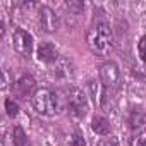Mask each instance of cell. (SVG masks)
<instances>
[{"instance_id": "8fae6325", "label": "cell", "mask_w": 146, "mask_h": 146, "mask_svg": "<svg viewBox=\"0 0 146 146\" xmlns=\"http://www.w3.org/2000/svg\"><path fill=\"white\" fill-rule=\"evenodd\" d=\"M91 131L98 136H110L112 131V124L108 119H105L103 115H95L91 119Z\"/></svg>"}, {"instance_id": "7c38bea8", "label": "cell", "mask_w": 146, "mask_h": 146, "mask_svg": "<svg viewBox=\"0 0 146 146\" xmlns=\"http://www.w3.org/2000/svg\"><path fill=\"white\" fill-rule=\"evenodd\" d=\"M129 146H146V127L132 131L129 137Z\"/></svg>"}, {"instance_id": "e0dca14e", "label": "cell", "mask_w": 146, "mask_h": 146, "mask_svg": "<svg viewBox=\"0 0 146 146\" xmlns=\"http://www.w3.org/2000/svg\"><path fill=\"white\" fill-rule=\"evenodd\" d=\"M137 53H139V58L143 60V62H146V35L139 40V43H137Z\"/></svg>"}, {"instance_id": "277c9868", "label": "cell", "mask_w": 146, "mask_h": 146, "mask_svg": "<svg viewBox=\"0 0 146 146\" xmlns=\"http://www.w3.org/2000/svg\"><path fill=\"white\" fill-rule=\"evenodd\" d=\"M88 90L93 96V102L102 108L110 112L113 108V93L110 90H107L100 79H90L88 81Z\"/></svg>"}, {"instance_id": "5bb4252c", "label": "cell", "mask_w": 146, "mask_h": 146, "mask_svg": "<svg viewBox=\"0 0 146 146\" xmlns=\"http://www.w3.org/2000/svg\"><path fill=\"white\" fill-rule=\"evenodd\" d=\"M67 146H86V139H84V136H83V132L79 129H76L74 132L70 134Z\"/></svg>"}, {"instance_id": "ba28073f", "label": "cell", "mask_w": 146, "mask_h": 146, "mask_svg": "<svg viewBox=\"0 0 146 146\" xmlns=\"http://www.w3.org/2000/svg\"><path fill=\"white\" fill-rule=\"evenodd\" d=\"M50 72H52V76H53L55 79H64V81H67V79L72 78V74H74V67H72V62H70L69 58L60 57V58L52 65Z\"/></svg>"}, {"instance_id": "6da1fadb", "label": "cell", "mask_w": 146, "mask_h": 146, "mask_svg": "<svg viewBox=\"0 0 146 146\" xmlns=\"http://www.w3.org/2000/svg\"><path fill=\"white\" fill-rule=\"evenodd\" d=\"M31 102H33V108L45 117L60 115L67 108V96L60 90H50V88L36 90Z\"/></svg>"}, {"instance_id": "52a82bcc", "label": "cell", "mask_w": 146, "mask_h": 146, "mask_svg": "<svg viewBox=\"0 0 146 146\" xmlns=\"http://www.w3.org/2000/svg\"><path fill=\"white\" fill-rule=\"evenodd\" d=\"M38 24L43 31L46 33H55L60 26V21H58V16L50 9V7H40L38 9Z\"/></svg>"}, {"instance_id": "9a60e30c", "label": "cell", "mask_w": 146, "mask_h": 146, "mask_svg": "<svg viewBox=\"0 0 146 146\" xmlns=\"http://www.w3.org/2000/svg\"><path fill=\"white\" fill-rule=\"evenodd\" d=\"M5 110H7V115L9 117H17V113H19V105H17V102H14L12 98H7L5 100Z\"/></svg>"}, {"instance_id": "7a4b0ae2", "label": "cell", "mask_w": 146, "mask_h": 146, "mask_svg": "<svg viewBox=\"0 0 146 146\" xmlns=\"http://www.w3.org/2000/svg\"><path fill=\"white\" fill-rule=\"evenodd\" d=\"M88 45L93 53L107 55L113 46V33L108 21L102 16L95 17L88 29Z\"/></svg>"}, {"instance_id": "ac0fdd59", "label": "cell", "mask_w": 146, "mask_h": 146, "mask_svg": "<svg viewBox=\"0 0 146 146\" xmlns=\"http://www.w3.org/2000/svg\"><path fill=\"white\" fill-rule=\"evenodd\" d=\"M9 84V74H7V70H4V88Z\"/></svg>"}, {"instance_id": "4fadbf2b", "label": "cell", "mask_w": 146, "mask_h": 146, "mask_svg": "<svg viewBox=\"0 0 146 146\" xmlns=\"http://www.w3.org/2000/svg\"><path fill=\"white\" fill-rule=\"evenodd\" d=\"M12 139H14V146H31L26 132L23 131L21 125H16L14 127V132H12Z\"/></svg>"}, {"instance_id": "9c48e42d", "label": "cell", "mask_w": 146, "mask_h": 146, "mask_svg": "<svg viewBox=\"0 0 146 146\" xmlns=\"http://www.w3.org/2000/svg\"><path fill=\"white\" fill-rule=\"evenodd\" d=\"M36 57H38L40 62H45V64H48V65H53V64L60 58L58 50H57L52 43H41V45L38 46V50H36Z\"/></svg>"}, {"instance_id": "8992f818", "label": "cell", "mask_w": 146, "mask_h": 146, "mask_svg": "<svg viewBox=\"0 0 146 146\" xmlns=\"http://www.w3.org/2000/svg\"><path fill=\"white\" fill-rule=\"evenodd\" d=\"M12 46H14V50H16L19 55L29 57V55L33 53V36H31L28 31L17 28V29L14 31V35H12Z\"/></svg>"}, {"instance_id": "3957f363", "label": "cell", "mask_w": 146, "mask_h": 146, "mask_svg": "<svg viewBox=\"0 0 146 146\" xmlns=\"http://www.w3.org/2000/svg\"><path fill=\"white\" fill-rule=\"evenodd\" d=\"M65 96H67V108L70 110V113L78 119H84L90 110L86 93L78 86H69L65 91Z\"/></svg>"}, {"instance_id": "2e32d148", "label": "cell", "mask_w": 146, "mask_h": 146, "mask_svg": "<svg viewBox=\"0 0 146 146\" xmlns=\"http://www.w3.org/2000/svg\"><path fill=\"white\" fill-rule=\"evenodd\" d=\"M96 146H120V143H119V139H117V136H105V137H102L98 143H96Z\"/></svg>"}, {"instance_id": "5b68a950", "label": "cell", "mask_w": 146, "mask_h": 146, "mask_svg": "<svg viewBox=\"0 0 146 146\" xmlns=\"http://www.w3.org/2000/svg\"><path fill=\"white\" fill-rule=\"evenodd\" d=\"M100 81L112 93H115L120 88V84H122V74H120V69H119V65L115 62L108 60V62H105L100 67Z\"/></svg>"}, {"instance_id": "30bf717a", "label": "cell", "mask_w": 146, "mask_h": 146, "mask_svg": "<svg viewBox=\"0 0 146 146\" xmlns=\"http://www.w3.org/2000/svg\"><path fill=\"white\" fill-rule=\"evenodd\" d=\"M35 88H36V83H35V79H33L31 76H23V78L14 84V90H16V93H17L21 98H28V96L35 95V93H36ZM31 98H33V96H31Z\"/></svg>"}]
</instances>
